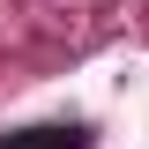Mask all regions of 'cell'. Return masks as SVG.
I'll return each mask as SVG.
<instances>
[{
    "instance_id": "cell-1",
    "label": "cell",
    "mask_w": 149,
    "mask_h": 149,
    "mask_svg": "<svg viewBox=\"0 0 149 149\" xmlns=\"http://www.w3.org/2000/svg\"><path fill=\"white\" fill-rule=\"evenodd\" d=\"M0 149H90V127L67 119V127H15L0 134Z\"/></svg>"
}]
</instances>
